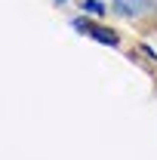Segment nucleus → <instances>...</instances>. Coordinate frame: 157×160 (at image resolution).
Here are the masks:
<instances>
[{
  "label": "nucleus",
  "instance_id": "nucleus-3",
  "mask_svg": "<svg viewBox=\"0 0 157 160\" xmlns=\"http://www.w3.org/2000/svg\"><path fill=\"white\" fill-rule=\"evenodd\" d=\"M83 9L93 12V16H102V12H105V6H102L99 0H83Z\"/></svg>",
  "mask_w": 157,
  "mask_h": 160
},
{
  "label": "nucleus",
  "instance_id": "nucleus-1",
  "mask_svg": "<svg viewBox=\"0 0 157 160\" xmlns=\"http://www.w3.org/2000/svg\"><path fill=\"white\" fill-rule=\"evenodd\" d=\"M74 28H77V31H83V34H89V37H96L99 43L117 46V34H114V31H108V28H99V25H93V22H83V19L74 22Z\"/></svg>",
  "mask_w": 157,
  "mask_h": 160
},
{
  "label": "nucleus",
  "instance_id": "nucleus-2",
  "mask_svg": "<svg viewBox=\"0 0 157 160\" xmlns=\"http://www.w3.org/2000/svg\"><path fill=\"white\" fill-rule=\"evenodd\" d=\"M114 3H117L120 12H126V16H139V12H145L151 6L148 0H114Z\"/></svg>",
  "mask_w": 157,
  "mask_h": 160
}]
</instances>
